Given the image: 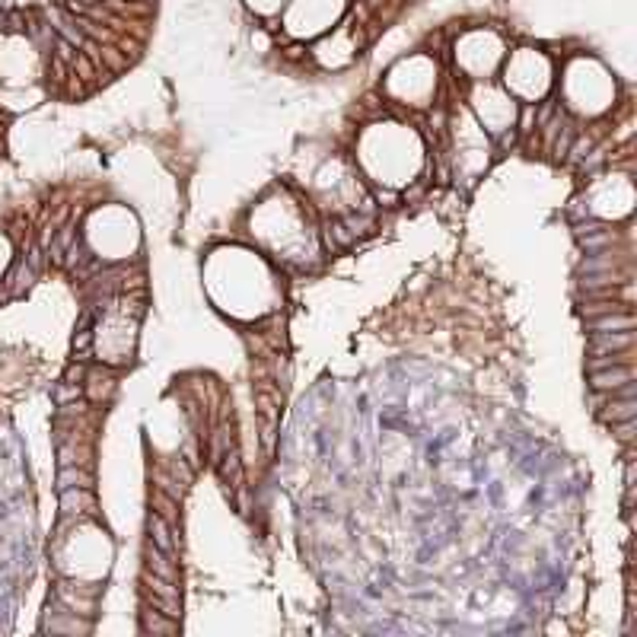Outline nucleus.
I'll return each instance as SVG.
<instances>
[{"label":"nucleus","mask_w":637,"mask_h":637,"mask_svg":"<svg viewBox=\"0 0 637 637\" xmlns=\"http://www.w3.org/2000/svg\"><path fill=\"white\" fill-rule=\"evenodd\" d=\"M169 471H172V475H176V478H182V484H185V488H188V484L195 481V471H191L188 465L182 462V459H172V462H169Z\"/></svg>","instance_id":"2eb2a0df"},{"label":"nucleus","mask_w":637,"mask_h":637,"mask_svg":"<svg viewBox=\"0 0 637 637\" xmlns=\"http://www.w3.org/2000/svg\"><path fill=\"white\" fill-rule=\"evenodd\" d=\"M634 379V367L631 363H618V367H605V369H590V386L596 392L612 395L615 389H621L624 382Z\"/></svg>","instance_id":"f257e3e1"},{"label":"nucleus","mask_w":637,"mask_h":637,"mask_svg":"<svg viewBox=\"0 0 637 637\" xmlns=\"http://www.w3.org/2000/svg\"><path fill=\"white\" fill-rule=\"evenodd\" d=\"M57 488H93V475L83 469H76V465H64L61 471H57Z\"/></svg>","instance_id":"9b49d317"},{"label":"nucleus","mask_w":637,"mask_h":637,"mask_svg":"<svg viewBox=\"0 0 637 637\" xmlns=\"http://www.w3.org/2000/svg\"><path fill=\"white\" fill-rule=\"evenodd\" d=\"M150 478H153V484H156V490H163V494H169V497H176V500H182V494H185V484L178 481L172 471H163V469H153L150 471Z\"/></svg>","instance_id":"f8f14e48"},{"label":"nucleus","mask_w":637,"mask_h":637,"mask_svg":"<svg viewBox=\"0 0 637 637\" xmlns=\"http://www.w3.org/2000/svg\"><path fill=\"white\" fill-rule=\"evenodd\" d=\"M93 507H96V500H93V494H89V488H64L61 490V510L64 513L76 516V513H83V510H93Z\"/></svg>","instance_id":"423d86ee"},{"label":"nucleus","mask_w":637,"mask_h":637,"mask_svg":"<svg viewBox=\"0 0 637 637\" xmlns=\"http://www.w3.org/2000/svg\"><path fill=\"white\" fill-rule=\"evenodd\" d=\"M631 348H634V331H599L590 341L592 354H612V350H631Z\"/></svg>","instance_id":"7ed1b4c3"},{"label":"nucleus","mask_w":637,"mask_h":637,"mask_svg":"<svg viewBox=\"0 0 637 637\" xmlns=\"http://www.w3.org/2000/svg\"><path fill=\"white\" fill-rule=\"evenodd\" d=\"M586 325H590L592 335H599V331H634L637 318H634V312H631V309H624V312H605V316H592Z\"/></svg>","instance_id":"20e7f679"},{"label":"nucleus","mask_w":637,"mask_h":637,"mask_svg":"<svg viewBox=\"0 0 637 637\" xmlns=\"http://www.w3.org/2000/svg\"><path fill=\"white\" fill-rule=\"evenodd\" d=\"M99 57H105V61L112 64V70H121V67H125V64H127L125 57H118V54H115V48H102V51H99Z\"/></svg>","instance_id":"6ab92c4d"},{"label":"nucleus","mask_w":637,"mask_h":637,"mask_svg":"<svg viewBox=\"0 0 637 637\" xmlns=\"http://www.w3.org/2000/svg\"><path fill=\"white\" fill-rule=\"evenodd\" d=\"M344 226H348L354 236H360V233H369L373 220H369V217H348V220H344Z\"/></svg>","instance_id":"dca6fc26"},{"label":"nucleus","mask_w":637,"mask_h":637,"mask_svg":"<svg viewBox=\"0 0 637 637\" xmlns=\"http://www.w3.org/2000/svg\"><path fill=\"white\" fill-rule=\"evenodd\" d=\"M612 427L618 430V440H631V437H634V433H631V430H634V418H628V420H615Z\"/></svg>","instance_id":"a211bd4d"},{"label":"nucleus","mask_w":637,"mask_h":637,"mask_svg":"<svg viewBox=\"0 0 637 637\" xmlns=\"http://www.w3.org/2000/svg\"><path fill=\"white\" fill-rule=\"evenodd\" d=\"M144 592H153V596H163V599H176V602H182V592H178V583L176 580H163L156 577V573L144 570Z\"/></svg>","instance_id":"6e6552de"},{"label":"nucleus","mask_w":637,"mask_h":637,"mask_svg":"<svg viewBox=\"0 0 637 637\" xmlns=\"http://www.w3.org/2000/svg\"><path fill=\"white\" fill-rule=\"evenodd\" d=\"M140 628H144L147 634H176L178 618H169V615H163V612H144Z\"/></svg>","instance_id":"9d476101"},{"label":"nucleus","mask_w":637,"mask_h":637,"mask_svg":"<svg viewBox=\"0 0 637 637\" xmlns=\"http://www.w3.org/2000/svg\"><path fill=\"white\" fill-rule=\"evenodd\" d=\"M637 418V398H618V395H609V405L602 411V420L615 424V420H628Z\"/></svg>","instance_id":"1a4fd4ad"},{"label":"nucleus","mask_w":637,"mask_h":637,"mask_svg":"<svg viewBox=\"0 0 637 637\" xmlns=\"http://www.w3.org/2000/svg\"><path fill=\"white\" fill-rule=\"evenodd\" d=\"M89 338H93V335H89V331H83V335H76L74 348H86V344H89Z\"/></svg>","instance_id":"aec40b11"},{"label":"nucleus","mask_w":637,"mask_h":637,"mask_svg":"<svg viewBox=\"0 0 637 637\" xmlns=\"http://www.w3.org/2000/svg\"><path fill=\"white\" fill-rule=\"evenodd\" d=\"M328 236H335L338 246H350V242L357 239V236L350 233L348 226H344V220H335V223H331V226H328Z\"/></svg>","instance_id":"4468645a"},{"label":"nucleus","mask_w":637,"mask_h":637,"mask_svg":"<svg viewBox=\"0 0 637 637\" xmlns=\"http://www.w3.org/2000/svg\"><path fill=\"white\" fill-rule=\"evenodd\" d=\"M618 239V233H612V229H599V233H590V236H580V246L586 248V252H599V248L612 246V242Z\"/></svg>","instance_id":"ddd939ff"},{"label":"nucleus","mask_w":637,"mask_h":637,"mask_svg":"<svg viewBox=\"0 0 637 637\" xmlns=\"http://www.w3.org/2000/svg\"><path fill=\"white\" fill-rule=\"evenodd\" d=\"M376 197H379V201H386V207H392V201H395V195H389V191H379Z\"/></svg>","instance_id":"412c9836"},{"label":"nucleus","mask_w":637,"mask_h":637,"mask_svg":"<svg viewBox=\"0 0 637 637\" xmlns=\"http://www.w3.org/2000/svg\"><path fill=\"white\" fill-rule=\"evenodd\" d=\"M147 532H150V541L156 548H163L166 554L176 551V539H172V526L163 520L159 513H150L147 516Z\"/></svg>","instance_id":"39448f33"},{"label":"nucleus","mask_w":637,"mask_h":637,"mask_svg":"<svg viewBox=\"0 0 637 637\" xmlns=\"http://www.w3.org/2000/svg\"><path fill=\"white\" fill-rule=\"evenodd\" d=\"M150 507H153V513L163 516V520L172 526V532H176V529H178V500H176V497H169V494H163V490L153 488Z\"/></svg>","instance_id":"0eeeda50"},{"label":"nucleus","mask_w":637,"mask_h":637,"mask_svg":"<svg viewBox=\"0 0 637 637\" xmlns=\"http://www.w3.org/2000/svg\"><path fill=\"white\" fill-rule=\"evenodd\" d=\"M274 433H277V424H274V420H265V427H261V446H265L268 452L274 449Z\"/></svg>","instance_id":"f3484780"},{"label":"nucleus","mask_w":637,"mask_h":637,"mask_svg":"<svg viewBox=\"0 0 637 637\" xmlns=\"http://www.w3.org/2000/svg\"><path fill=\"white\" fill-rule=\"evenodd\" d=\"M144 558H147V570H150V573H156V577H163V580H176V583H178V564L172 561V554H166L163 548H156L153 541H147Z\"/></svg>","instance_id":"f03ea898"}]
</instances>
